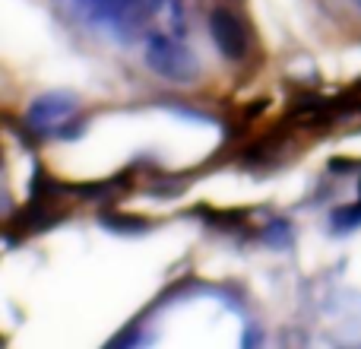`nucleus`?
Wrapping results in <instances>:
<instances>
[{
    "instance_id": "1",
    "label": "nucleus",
    "mask_w": 361,
    "mask_h": 349,
    "mask_svg": "<svg viewBox=\"0 0 361 349\" xmlns=\"http://www.w3.org/2000/svg\"><path fill=\"white\" fill-rule=\"evenodd\" d=\"M146 67L169 83H193L200 76V64L187 45L169 35H149L146 42Z\"/></svg>"
},
{
    "instance_id": "2",
    "label": "nucleus",
    "mask_w": 361,
    "mask_h": 349,
    "mask_svg": "<svg viewBox=\"0 0 361 349\" xmlns=\"http://www.w3.org/2000/svg\"><path fill=\"white\" fill-rule=\"evenodd\" d=\"M209 38H212V45L219 48V54L225 57V61H231V64H238V61H244L247 57V51H250V35H247V29H244V23L235 16V13H228V10H212L209 13Z\"/></svg>"
},
{
    "instance_id": "3",
    "label": "nucleus",
    "mask_w": 361,
    "mask_h": 349,
    "mask_svg": "<svg viewBox=\"0 0 361 349\" xmlns=\"http://www.w3.org/2000/svg\"><path fill=\"white\" fill-rule=\"evenodd\" d=\"M76 108V99L67 93H48L42 95V99L32 105L29 112V124L38 127V131H51V127H57L63 118H70V112Z\"/></svg>"
},
{
    "instance_id": "4",
    "label": "nucleus",
    "mask_w": 361,
    "mask_h": 349,
    "mask_svg": "<svg viewBox=\"0 0 361 349\" xmlns=\"http://www.w3.org/2000/svg\"><path fill=\"white\" fill-rule=\"evenodd\" d=\"M76 4H80V6H82V10H86V13H89V10H92V6H95V4H102V0H76Z\"/></svg>"
}]
</instances>
